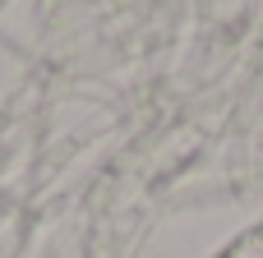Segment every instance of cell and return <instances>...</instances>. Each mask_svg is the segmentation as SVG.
Masks as SVG:
<instances>
[{
    "label": "cell",
    "instance_id": "6da1fadb",
    "mask_svg": "<svg viewBox=\"0 0 263 258\" xmlns=\"http://www.w3.org/2000/svg\"><path fill=\"white\" fill-rule=\"evenodd\" d=\"M213 258H263V222H254L240 240H231L222 254H213Z\"/></svg>",
    "mask_w": 263,
    "mask_h": 258
}]
</instances>
